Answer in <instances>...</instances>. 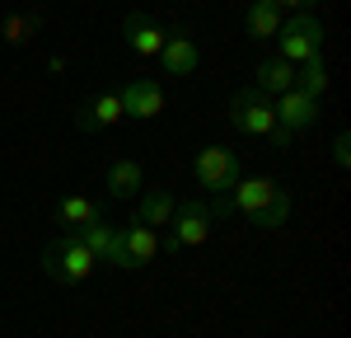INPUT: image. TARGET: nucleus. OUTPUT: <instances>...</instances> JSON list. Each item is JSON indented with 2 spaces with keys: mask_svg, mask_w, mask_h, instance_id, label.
<instances>
[{
  "mask_svg": "<svg viewBox=\"0 0 351 338\" xmlns=\"http://www.w3.org/2000/svg\"><path fill=\"white\" fill-rule=\"evenodd\" d=\"M281 19H286V14H281L276 5H267V0H253V5H248V19H243V28H248L253 38H271V33L281 28Z\"/></svg>",
  "mask_w": 351,
  "mask_h": 338,
  "instance_id": "f3484780",
  "label": "nucleus"
},
{
  "mask_svg": "<svg viewBox=\"0 0 351 338\" xmlns=\"http://www.w3.org/2000/svg\"><path fill=\"white\" fill-rule=\"evenodd\" d=\"M164 38H169V28H160L150 14H127V19H122V43H127L136 56H160Z\"/></svg>",
  "mask_w": 351,
  "mask_h": 338,
  "instance_id": "9d476101",
  "label": "nucleus"
},
{
  "mask_svg": "<svg viewBox=\"0 0 351 338\" xmlns=\"http://www.w3.org/2000/svg\"><path fill=\"white\" fill-rule=\"evenodd\" d=\"M239 169H243V160L230 150V146H202V150L192 155V174H197V183L211 188V193H230V188L243 179Z\"/></svg>",
  "mask_w": 351,
  "mask_h": 338,
  "instance_id": "7ed1b4c3",
  "label": "nucleus"
},
{
  "mask_svg": "<svg viewBox=\"0 0 351 338\" xmlns=\"http://www.w3.org/2000/svg\"><path fill=\"white\" fill-rule=\"evenodd\" d=\"M271 113H276V127H286V132H304V127L319 122V99L304 94V89H286V94L271 99Z\"/></svg>",
  "mask_w": 351,
  "mask_h": 338,
  "instance_id": "0eeeda50",
  "label": "nucleus"
},
{
  "mask_svg": "<svg viewBox=\"0 0 351 338\" xmlns=\"http://www.w3.org/2000/svg\"><path fill=\"white\" fill-rule=\"evenodd\" d=\"M173 249H192V245H206L211 235V207L202 197H188V202H173Z\"/></svg>",
  "mask_w": 351,
  "mask_h": 338,
  "instance_id": "39448f33",
  "label": "nucleus"
},
{
  "mask_svg": "<svg viewBox=\"0 0 351 338\" xmlns=\"http://www.w3.org/2000/svg\"><path fill=\"white\" fill-rule=\"evenodd\" d=\"M267 5H276L281 14H286V10H309V0H267Z\"/></svg>",
  "mask_w": 351,
  "mask_h": 338,
  "instance_id": "5701e85b",
  "label": "nucleus"
},
{
  "mask_svg": "<svg viewBox=\"0 0 351 338\" xmlns=\"http://www.w3.org/2000/svg\"><path fill=\"white\" fill-rule=\"evenodd\" d=\"M286 216H291V193L286 188H276L271 193V202L253 216V225H263V230H276V225H286Z\"/></svg>",
  "mask_w": 351,
  "mask_h": 338,
  "instance_id": "aec40b11",
  "label": "nucleus"
},
{
  "mask_svg": "<svg viewBox=\"0 0 351 338\" xmlns=\"http://www.w3.org/2000/svg\"><path fill=\"white\" fill-rule=\"evenodd\" d=\"M122 117H127V113H122V94H117V89H99L80 109L75 122H80V132H99V127H117Z\"/></svg>",
  "mask_w": 351,
  "mask_h": 338,
  "instance_id": "9b49d317",
  "label": "nucleus"
},
{
  "mask_svg": "<svg viewBox=\"0 0 351 338\" xmlns=\"http://www.w3.org/2000/svg\"><path fill=\"white\" fill-rule=\"evenodd\" d=\"M276 188H281L276 179H239V183L230 188V193H234V197H230V207H234V212H243V216L253 221V216H258V212L271 202V193H276Z\"/></svg>",
  "mask_w": 351,
  "mask_h": 338,
  "instance_id": "ddd939ff",
  "label": "nucleus"
},
{
  "mask_svg": "<svg viewBox=\"0 0 351 338\" xmlns=\"http://www.w3.org/2000/svg\"><path fill=\"white\" fill-rule=\"evenodd\" d=\"M258 89H263V94H286V89H295V66L281 61V56H267V61L258 66Z\"/></svg>",
  "mask_w": 351,
  "mask_h": 338,
  "instance_id": "2eb2a0df",
  "label": "nucleus"
},
{
  "mask_svg": "<svg viewBox=\"0 0 351 338\" xmlns=\"http://www.w3.org/2000/svg\"><path fill=\"white\" fill-rule=\"evenodd\" d=\"M108 193L117 197V202H132V197L141 193V165H136V160H112L108 165Z\"/></svg>",
  "mask_w": 351,
  "mask_h": 338,
  "instance_id": "dca6fc26",
  "label": "nucleus"
},
{
  "mask_svg": "<svg viewBox=\"0 0 351 338\" xmlns=\"http://www.w3.org/2000/svg\"><path fill=\"white\" fill-rule=\"evenodd\" d=\"M94 268H99V258L75 240V230L61 235V240H52V245L43 249V273H47L52 282H61V286H80V282H89Z\"/></svg>",
  "mask_w": 351,
  "mask_h": 338,
  "instance_id": "f257e3e1",
  "label": "nucleus"
},
{
  "mask_svg": "<svg viewBox=\"0 0 351 338\" xmlns=\"http://www.w3.org/2000/svg\"><path fill=\"white\" fill-rule=\"evenodd\" d=\"M75 240H80L84 249L99 258V263H112V268H122V273H127V249H122V230H117V225L89 221V225H80V230H75Z\"/></svg>",
  "mask_w": 351,
  "mask_h": 338,
  "instance_id": "423d86ee",
  "label": "nucleus"
},
{
  "mask_svg": "<svg viewBox=\"0 0 351 338\" xmlns=\"http://www.w3.org/2000/svg\"><path fill=\"white\" fill-rule=\"evenodd\" d=\"M117 94H122V113L136 117V122H150V117L164 113V89L155 80H132V84H122Z\"/></svg>",
  "mask_w": 351,
  "mask_h": 338,
  "instance_id": "1a4fd4ad",
  "label": "nucleus"
},
{
  "mask_svg": "<svg viewBox=\"0 0 351 338\" xmlns=\"http://www.w3.org/2000/svg\"><path fill=\"white\" fill-rule=\"evenodd\" d=\"M155 61L164 66V76H178V80H183V76H192V71L202 66V52H197V43H192L183 28H173V33L164 38V47H160Z\"/></svg>",
  "mask_w": 351,
  "mask_h": 338,
  "instance_id": "6e6552de",
  "label": "nucleus"
},
{
  "mask_svg": "<svg viewBox=\"0 0 351 338\" xmlns=\"http://www.w3.org/2000/svg\"><path fill=\"white\" fill-rule=\"evenodd\" d=\"M169 216H173V197L169 193H145L141 202H136V221L150 225V230H160Z\"/></svg>",
  "mask_w": 351,
  "mask_h": 338,
  "instance_id": "a211bd4d",
  "label": "nucleus"
},
{
  "mask_svg": "<svg viewBox=\"0 0 351 338\" xmlns=\"http://www.w3.org/2000/svg\"><path fill=\"white\" fill-rule=\"evenodd\" d=\"M38 28H43V19H38V14H5L0 33H5V43H14V47H19V43H28Z\"/></svg>",
  "mask_w": 351,
  "mask_h": 338,
  "instance_id": "412c9836",
  "label": "nucleus"
},
{
  "mask_svg": "<svg viewBox=\"0 0 351 338\" xmlns=\"http://www.w3.org/2000/svg\"><path fill=\"white\" fill-rule=\"evenodd\" d=\"M122 249H127V273L150 268V263H155V254H160V235H155L150 225L132 221L127 230H122Z\"/></svg>",
  "mask_w": 351,
  "mask_h": 338,
  "instance_id": "f8f14e48",
  "label": "nucleus"
},
{
  "mask_svg": "<svg viewBox=\"0 0 351 338\" xmlns=\"http://www.w3.org/2000/svg\"><path fill=\"white\" fill-rule=\"evenodd\" d=\"M276 38H281V61H291V66L324 56V19L314 10H300L295 19H281Z\"/></svg>",
  "mask_w": 351,
  "mask_h": 338,
  "instance_id": "f03ea898",
  "label": "nucleus"
},
{
  "mask_svg": "<svg viewBox=\"0 0 351 338\" xmlns=\"http://www.w3.org/2000/svg\"><path fill=\"white\" fill-rule=\"evenodd\" d=\"M295 89L314 94V99L328 89V66H324V56H319V61H304V66H295Z\"/></svg>",
  "mask_w": 351,
  "mask_h": 338,
  "instance_id": "6ab92c4d",
  "label": "nucleus"
},
{
  "mask_svg": "<svg viewBox=\"0 0 351 338\" xmlns=\"http://www.w3.org/2000/svg\"><path fill=\"white\" fill-rule=\"evenodd\" d=\"M332 165L347 169L351 165V150H347V132H337V141H332Z\"/></svg>",
  "mask_w": 351,
  "mask_h": 338,
  "instance_id": "4be33fe9",
  "label": "nucleus"
},
{
  "mask_svg": "<svg viewBox=\"0 0 351 338\" xmlns=\"http://www.w3.org/2000/svg\"><path fill=\"white\" fill-rule=\"evenodd\" d=\"M230 122L239 127L243 137H267L276 132V113H271V94L263 89H243L234 94V104H230Z\"/></svg>",
  "mask_w": 351,
  "mask_h": 338,
  "instance_id": "20e7f679",
  "label": "nucleus"
},
{
  "mask_svg": "<svg viewBox=\"0 0 351 338\" xmlns=\"http://www.w3.org/2000/svg\"><path fill=\"white\" fill-rule=\"evenodd\" d=\"M52 221L61 225V230H80V225L99 221V202H94V197H84V193L61 197V202L52 207Z\"/></svg>",
  "mask_w": 351,
  "mask_h": 338,
  "instance_id": "4468645a",
  "label": "nucleus"
}]
</instances>
